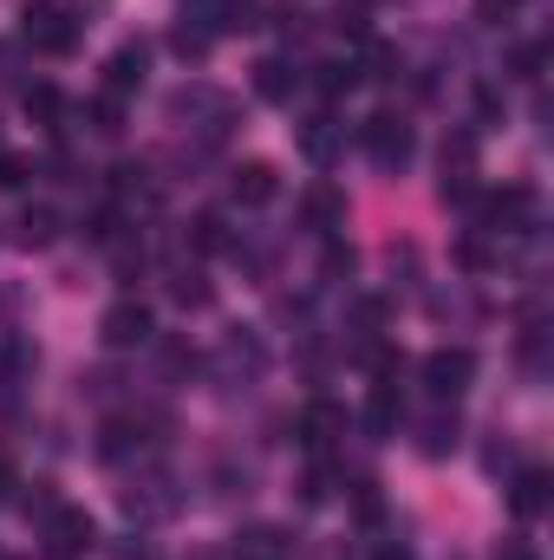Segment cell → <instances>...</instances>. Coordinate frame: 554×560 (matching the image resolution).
<instances>
[{"instance_id": "obj_29", "label": "cell", "mask_w": 554, "mask_h": 560, "mask_svg": "<svg viewBox=\"0 0 554 560\" xmlns=\"http://www.w3.org/2000/svg\"><path fill=\"white\" fill-rule=\"evenodd\" d=\"M353 275V248H326V280Z\"/></svg>"}, {"instance_id": "obj_10", "label": "cell", "mask_w": 554, "mask_h": 560, "mask_svg": "<svg viewBox=\"0 0 554 560\" xmlns=\"http://www.w3.org/2000/svg\"><path fill=\"white\" fill-rule=\"evenodd\" d=\"M300 222H307L313 235H339V229H346V196H339L333 183H313L307 202H300Z\"/></svg>"}, {"instance_id": "obj_23", "label": "cell", "mask_w": 554, "mask_h": 560, "mask_svg": "<svg viewBox=\"0 0 554 560\" xmlns=\"http://www.w3.org/2000/svg\"><path fill=\"white\" fill-rule=\"evenodd\" d=\"M170 46H176L183 59H209V26H189V20H183V26L170 33Z\"/></svg>"}, {"instance_id": "obj_16", "label": "cell", "mask_w": 554, "mask_h": 560, "mask_svg": "<svg viewBox=\"0 0 554 560\" xmlns=\"http://www.w3.org/2000/svg\"><path fill=\"white\" fill-rule=\"evenodd\" d=\"M255 92H262L268 105H287V98L300 92V72H293L287 59H262V66H255Z\"/></svg>"}, {"instance_id": "obj_7", "label": "cell", "mask_w": 554, "mask_h": 560, "mask_svg": "<svg viewBox=\"0 0 554 560\" xmlns=\"http://www.w3.org/2000/svg\"><path fill=\"white\" fill-rule=\"evenodd\" d=\"M443 196L450 202H470L476 196V138L470 131H457V138L443 143Z\"/></svg>"}, {"instance_id": "obj_4", "label": "cell", "mask_w": 554, "mask_h": 560, "mask_svg": "<svg viewBox=\"0 0 554 560\" xmlns=\"http://www.w3.org/2000/svg\"><path fill=\"white\" fill-rule=\"evenodd\" d=\"M470 378H476V352H470V346H437V352L424 359V385H430L437 398L470 392Z\"/></svg>"}, {"instance_id": "obj_32", "label": "cell", "mask_w": 554, "mask_h": 560, "mask_svg": "<svg viewBox=\"0 0 554 560\" xmlns=\"http://www.w3.org/2000/svg\"><path fill=\"white\" fill-rule=\"evenodd\" d=\"M7 489H13V476H7V463H0V502H7Z\"/></svg>"}, {"instance_id": "obj_3", "label": "cell", "mask_w": 554, "mask_h": 560, "mask_svg": "<svg viewBox=\"0 0 554 560\" xmlns=\"http://www.w3.org/2000/svg\"><path fill=\"white\" fill-rule=\"evenodd\" d=\"M176 476L170 469H143V476H131V489H125V509L138 515V522H163V515H176Z\"/></svg>"}, {"instance_id": "obj_17", "label": "cell", "mask_w": 554, "mask_h": 560, "mask_svg": "<svg viewBox=\"0 0 554 560\" xmlns=\"http://www.w3.org/2000/svg\"><path fill=\"white\" fill-rule=\"evenodd\" d=\"M300 150H307V156H313V163H326V156H333V150H339V125H333V118H326V112H320V118H313V125H300Z\"/></svg>"}, {"instance_id": "obj_11", "label": "cell", "mask_w": 554, "mask_h": 560, "mask_svg": "<svg viewBox=\"0 0 554 560\" xmlns=\"http://www.w3.org/2000/svg\"><path fill=\"white\" fill-rule=\"evenodd\" d=\"M529 215H535V189H522V183L483 202V222H489L496 235H503V229H509V235H522V229H529Z\"/></svg>"}, {"instance_id": "obj_28", "label": "cell", "mask_w": 554, "mask_h": 560, "mask_svg": "<svg viewBox=\"0 0 554 560\" xmlns=\"http://www.w3.org/2000/svg\"><path fill=\"white\" fill-rule=\"evenodd\" d=\"M516 7H522V0H476V20H483V26H503V20H516Z\"/></svg>"}, {"instance_id": "obj_24", "label": "cell", "mask_w": 554, "mask_h": 560, "mask_svg": "<svg viewBox=\"0 0 554 560\" xmlns=\"http://www.w3.org/2000/svg\"><path fill=\"white\" fill-rule=\"evenodd\" d=\"M92 131H99V138H118V131H125V105H118L112 92L92 105Z\"/></svg>"}, {"instance_id": "obj_8", "label": "cell", "mask_w": 554, "mask_h": 560, "mask_svg": "<svg viewBox=\"0 0 554 560\" xmlns=\"http://www.w3.org/2000/svg\"><path fill=\"white\" fill-rule=\"evenodd\" d=\"M99 339H105L112 352H131V346H143V339H150V306H138V300H118V306L99 319Z\"/></svg>"}, {"instance_id": "obj_22", "label": "cell", "mask_w": 554, "mask_h": 560, "mask_svg": "<svg viewBox=\"0 0 554 560\" xmlns=\"http://www.w3.org/2000/svg\"><path fill=\"white\" fill-rule=\"evenodd\" d=\"M313 85H320L326 98H339V92H353V85H359V66H353V59H333V66H320V79H313Z\"/></svg>"}, {"instance_id": "obj_15", "label": "cell", "mask_w": 554, "mask_h": 560, "mask_svg": "<svg viewBox=\"0 0 554 560\" xmlns=\"http://www.w3.org/2000/svg\"><path fill=\"white\" fill-rule=\"evenodd\" d=\"M287 528H242L235 535V560H287Z\"/></svg>"}, {"instance_id": "obj_12", "label": "cell", "mask_w": 554, "mask_h": 560, "mask_svg": "<svg viewBox=\"0 0 554 560\" xmlns=\"http://www.w3.org/2000/svg\"><path fill=\"white\" fill-rule=\"evenodd\" d=\"M235 202H249V209H262V202H275L280 196V176H275V163H235Z\"/></svg>"}, {"instance_id": "obj_31", "label": "cell", "mask_w": 554, "mask_h": 560, "mask_svg": "<svg viewBox=\"0 0 554 560\" xmlns=\"http://www.w3.org/2000/svg\"><path fill=\"white\" fill-rule=\"evenodd\" d=\"M372 560H417V555H412V548H399V541H385V548H379Z\"/></svg>"}, {"instance_id": "obj_20", "label": "cell", "mask_w": 554, "mask_h": 560, "mask_svg": "<svg viewBox=\"0 0 554 560\" xmlns=\"http://www.w3.org/2000/svg\"><path fill=\"white\" fill-rule=\"evenodd\" d=\"M26 112H33L46 131H59V118H66V105H59V92H53V85H26Z\"/></svg>"}, {"instance_id": "obj_14", "label": "cell", "mask_w": 554, "mask_h": 560, "mask_svg": "<svg viewBox=\"0 0 554 560\" xmlns=\"http://www.w3.org/2000/svg\"><path fill=\"white\" fill-rule=\"evenodd\" d=\"M509 509H516L522 522H535V515L549 509V469H522V476L509 482Z\"/></svg>"}, {"instance_id": "obj_27", "label": "cell", "mask_w": 554, "mask_h": 560, "mask_svg": "<svg viewBox=\"0 0 554 560\" xmlns=\"http://www.w3.org/2000/svg\"><path fill=\"white\" fill-rule=\"evenodd\" d=\"M131 450V423H105V436H99V456H125Z\"/></svg>"}, {"instance_id": "obj_6", "label": "cell", "mask_w": 554, "mask_h": 560, "mask_svg": "<svg viewBox=\"0 0 554 560\" xmlns=\"http://www.w3.org/2000/svg\"><path fill=\"white\" fill-rule=\"evenodd\" d=\"M293 436H300V450H307V456H326V450H333V443L346 436V411L320 398V405H307V411H300Z\"/></svg>"}, {"instance_id": "obj_30", "label": "cell", "mask_w": 554, "mask_h": 560, "mask_svg": "<svg viewBox=\"0 0 554 560\" xmlns=\"http://www.w3.org/2000/svg\"><path fill=\"white\" fill-rule=\"evenodd\" d=\"M496 560H535V548H529V541H522V535H509V541H503V548H496Z\"/></svg>"}, {"instance_id": "obj_21", "label": "cell", "mask_w": 554, "mask_h": 560, "mask_svg": "<svg viewBox=\"0 0 554 560\" xmlns=\"http://www.w3.org/2000/svg\"><path fill=\"white\" fill-rule=\"evenodd\" d=\"M53 235H59V215H53V209H26V215H20V242H26V248H46Z\"/></svg>"}, {"instance_id": "obj_26", "label": "cell", "mask_w": 554, "mask_h": 560, "mask_svg": "<svg viewBox=\"0 0 554 560\" xmlns=\"http://www.w3.org/2000/svg\"><path fill=\"white\" fill-rule=\"evenodd\" d=\"M170 293H176L183 306H203V300H209V287H203V275H176V280H170Z\"/></svg>"}, {"instance_id": "obj_25", "label": "cell", "mask_w": 554, "mask_h": 560, "mask_svg": "<svg viewBox=\"0 0 554 560\" xmlns=\"http://www.w3.org/2000/svg\"><path fill=\"white\" fill-rule=\"evenodd\" d=\"M26 183H33V163H26V156H7V150H0V189H26Z\"/></svg>"}, {"instance_id": "obj_5", "label": "cell", "mask_w": 554, "mask_h": 560, "mask_svg": "<svg viewBox=\"0 0 554 560\" xmlns=\"http://www.w3.org/2000/svg\"><path fill=\"white\" fill-rule=\"evenodd\" d=\"M79 26L85 20H72L66 7H26V46H39V52H72Z\"/></svg>"}, {"instance_id": "obj_18", "label": "cell", "mask_w": 554, "mask_h": 560, "mask_svg": "<svg viewBox=\"0 0 554 560\" xmlns=\"http://www.w3.org/2000/svg\"><path fill=\"white\" fill-rule=\"evenodd\" d=\"M417 450H424V456H450V450H457V411H450V418H443V411H437V418H424Z\"/></svg>"}, {"instance_id": "obj_13", "label": "cell", "mask_w": 554, "mask_h": 560, "mask_svg": "<svg viewBox=\"0 0 554 560\" xmlns=\"http://www.w3.org/2000/svg\"><path fill=\"white\" fill-rule=\"evenodd\" d=\"M399 418H405L399 385H392V378H379V385H372V398H366V430H372V436H392V430H399Z\"/></svg>"}, {"instance_id": "obj_2", "label": "cell", "mask_w": 554, "mask_h": 560, "mask_svg": "<svg viewBox=\"0 0 554 560\" xmlns=\"http://www.w3.org/2000/svg\"><path fill=\"white\" fill-rule=\"evenodd\" d=\"M39 535H46V548H53V560H79L99 548V522L85 515V509H72V502H59L46 522H39Z\"/></svg>"}, {"instance_id": "obj_1", "label": "cell", "mask_w": 554, "mask_h": 560, "mask_svg": "<svg viewBox=\"0 0 554 560\" xmlns=\"http://www.w3.org/2000/svg\"><path fill=\"white\" fill-rule=\"evenodd\" d=\"M359 150L372 156V170H385V176H399V170L412 163L417 138H412V125H405V118H392V112H372V118L359 125Z\"/></svg>"}, {"instance_id": "obj_9", "label": "cell", "mask_w": 554, "mask_h": 560, "mask_svg": "<svg viewBox=\"0 0 554 560\" xmlns=\"http://www.w3.org/2000/svg\"><path fill=\"white\" fill-rule=\"evenodd\" d=\"M143 72H150V46H143V39H125V46L105 59V92H112V98H131V92H143Z\"/></svg>"}, {"instance_id": "obj_19", "label": "cell", "mask_w": 554, "mask_h": 560, "mask_svg": "<svg viewBox=\"0 0 554 560\" xmlns=\"http://www.w3.org/2000/svg\"><path fill=\"white\" fill-rule=\"evenodd\" d=\"M189 242H196L203 255H222V248H229V222L209 209V215H196V222H189Z\"/></svg>"}]
</instances>
